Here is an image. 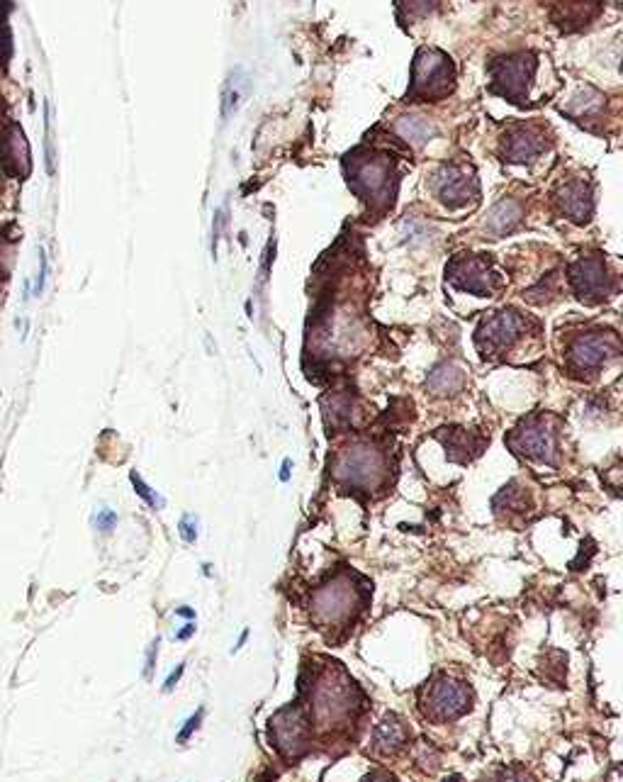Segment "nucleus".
Segmentation results:
<instances>
[{
  "label": "nucleus",
  "instance_id": "obj_15",
  "mask_svg": "<svg viewBox=\"0 0 623 782\" xmlns=\"http://www.w3.org/2000/svg\"><path fill=\"white\" fill-rule=\"evenodd\" d=\"M602 13V0H558L553 8L555 25L563 32H580Z\"/></svg>",
  "mask_w": 623,
  "mask_h": 782
},
{
  "label": "nucleus",
  "instance_id": "obj_16",
  "mask_svg": "<svg viewBox=\"0 0 623 782\" xmlns=\"http://www.w3.org/2000/svg\"><path fill=\"white\" fill-rule=\"evenodd\" d=\"M409 739H412V731H409L407 722H404L402 717H397V714L387 712L385 717L380 719V724L375 726L370 751H373L375 756H395V753H400L402 748L409 744Z\"/></svg>",
  "mask_w": 623,
  "mask_h": 782
},
{
  "label": "nucleus",
  "instance_id": "obj_23",
  "mask_svg": "<svg viewBox=\"0 0 623 782\" xmlns=\"http://www.w3.org/2000/svg\"><path fill=\"white\" fill-rule=\"evenodd\" d=\"M241 98H244V91H241L239 74H234L232 78H229L227 88H224V117L232 113V110H237Z\"/></svg>",
  "mask_w": 623,
  "mask_h": 782
},
{
  "label": "nucleus",
  "instance_id": "obj_9",
  "mask_svg": "<svg viewBox=\"0 0 623 782\" xmlns=\"http://www.w3.org/2000/svg\"><path fill=\"white\" fill-rule=\"evenodd\" d=\"M475 692L473 687L463 680L448 678V675H436L429 685L424 687L422 709L429 722H453L473 709Z\"/></svg>",
  "mask_w": 623,
  "mask_h": 782
},
{
  "label": "nucleus",
  "instance_id": "obj_29",
  "mask_svg": "<svg viewBox=\"0 0 623 782\" xmlns=\"http://www.w3.org/2000/svg\"><path fill=\"white\" fill-rule=\"evenodd\" d=\"M363 782H397V780L392 778L387 770H373V773H368L366 778H363Z\"/></svg>",
  "mask_w": 623,
  "mask_h": 782
},
{
  "label": "nucleus",
  "instance_id": "obj_8",
  "mask_svg": "<svg viewBox=\"0 0 623 782\" xmlns=\"http://www.w3.org/2000/svg\"><path fill=\"white\" fill-rule=\"evenodd\" d=\"M572 293L585 305H604L621 290V278L609 268L604 254H589L570 266Z\"/></svg>",
  "mask_w": 623,
  "mask_h": 782
},
{
  "label": "nucleus",
  "instance_id": "obj_21",
  "mask_svg": "<svg viewBox=\"0 0 623 782\" xmlns=\"http://www.w3.org/2000/svg\"><path fill=\"white\" fill-rule=\"evenodd\" d=\"M441 5V0H397V18L402 25H412V22L429 18L431 13H436Z\"/></svg>",
  "mask_w": 623,
  "mask_h": 782
},
{
  "label": "nucleus",
  "instance_id": "obj_27",
  "mask_svg": "<svg viewBox=\"0 0 623 782\" xmlns=\"http://www.w3.org/2000/svg\"><path fill=\"white\" fill-rule=\"evenodd\" d=\"M200 719H202V709H200L198 714H195V717H190V719H188V726H185V729L181 731V734H178V744H183V741H188V736L193 734V731L200 726Z\"/></svg>",
  "mask_w": 623,
  "mask_h": 782
},
{
  "label": "nucleus",
  "instance_id": "obj_30",
  "mask_svg": "<svg viewBox=\"0 0 623 782\" xmlns=\"http://www.w3.org/2000/svg\"><path fill=\"white\" fill-rule=\"evenodd\" d=\"M181 534H183L185 541H195V527H193V519H190V517H183Z\"/></svg>",
  "mask_w": 623,
  "mask_h": 782
},
{
  "label": "nucleus",
  "instance_id": "obj_10",
  "mask_svg": "<svg viewBox=\"0 0 623 782\" xmlns=\"http://www.w3.org/2000/svg\"><path fill=\"white\" fill-rule=\"evenodd\" d=\"M536 66L538 61L531 52H516L495 59L490 66L492 93L509 100V103L526 108V105H529L533 76H536Z\"/></svg>",
  "mask_w": 623,
  "mask_h": 782
},
{
  "label": "nucleus",
  "instance_id": "obj_7",
  "mask_svg": "<svg viewBox=\"0 0 623 782\" xmlns=\"http://www.w3.org/2000/svg\"><path fill=\"white\" fill-rule=\"evenodd\" d=\"M516 456L531 463H546L555 466L560 451V422L553 415H533L516 424V429L507 437Z\"/></svg>",
  "mask_w": 623,
  "mask_h": 782
},
{
  "label": "nucleus",
  "instance_id": "obj_19",
  "mask_svg": "<svg viewBox=\"0 0 623 782\" xmlns=\"http://www.w3.org/2000/svg\"><path fill=\"white\" fill-rule=\"evenodd\" d=\"M524 217V208H521L519 200L507 198L502 203L492 208L490 215H487V232L495 234V237H502V234H509Z\"/></svg>",
  "mask_w": 623,
  "mask_h": 782
},
{
  "label": "nucleus",
  "instance_id": "obj_3",
  "mask_svg": "<svg viewBox=\"0 0 623 782\" xmlns=\"http://www.w3.org/2000/svg\"><path fill=\"white\" fill-rule=\"evenodd\" d=\"M541 327L526 312L516 307L487 312L475 332V346L485 359H509L514 351H524L526 344L536 342Z\"/></svg>",
  "mask_w": 623,
  "mask_h": 782
},
{
  "label": "nucleus",
  "instance_id": "obj_24",
  "mask_svg": "<svg viewBox=\"0 0 623 782\" xmlns=\"http://www.w3.org/2000/svg\"><path fill=\"white\" fill-rule=\"evenodd\" d=\"M602 478H604L606 488H609L611 493L623 497V461L616 463V466L609 468V471H604Z\"/></svg>",
  "mask_w": 623,
  "mask_h": 782
},
{
  "label": "nucleus",
  "instance_id": "obj_5",
  "mask_svg": "<svg viewBox=\"0 0 623 782\" xmlns=\"http://www.w3.org/2000/svg\"><path fill=\"white\" fill-rule=\"evenodd\" d=\"M623 354V342L619 332L609 327H594L577 332L565 346V363L572 376L582 381H592L614 356Z\"/></svg>",
  "mask_w": 623,
  "mask_h": 782
},
{
  "label": "nucleus",
  "instance_id": "obj_18",
  "mask_svg": "<svg viewBox=\"0 0 623 782\" xmlns=\"http://www.w3.org/2000/svg\"><path fill=\"white\" fill-rule=\"evenodd\" d=\"M465 383V371L453 361H443L434 368V373L429 376V383L426 388L431 390L434 395H441V398H451L456 395Z\"/></svg>",
  "mask_w": 623,
  "mask_h": 782
},
{
  "label": "nucleus",
  "instance_id": "obj_22",
  "mask_svg": "<svg viewBox=\"0 0 623 782\" xmlns=\"http://www.w3.org/2000/svg\"><path fill=\"white\" fill-rule=\"evenodd\" d=\"M482 782H536V778L526 768H499L492 775H487Z\"/></svg>",
  "mask_w": 623,
  "mask_h": 782
},
{
  "label": "nucleus",
  "instance_id": "obj_28",
  "mask_svg": "<svg viewBox=\"0 0 623 782\" xmlns=\"http://www.w3.org/2000/svg\"><path fill=\"white\" fill-rule=\"evenodd\" d=\"M39 264H42V268H39V278H37V286H35L37 295L44 290V276H47V256H44L42 249H39Z\"/></svg>",
  "mask_w": 623,
  "mask_h": 782
},
{
  "label": "nucleus",
  "instance_id": "obj_2",
  "mask_svg": "<svg viewBox=\"0 0 623 782\" xmlns=\"http://www.w3.org/2000/svg\"><path fill=\"white\" fill-rule=\"evenodd\" d=\"M331 476L349 493H378L392 476V458L378 441L353 439L334 454Z\"/></svg>",
  "mask_w": 623,
  "mask_h": 782
},
{
  "label": "nucleus",
  "instance_id": "obj_1",
  "mask_svg": "<svg viewBox=\"0 0 623 782\" xmlns=\"http://www.w3.org/2000/svg\"><path fill=\"white\" fill-rule=\"evenodd\" d=\"M344 173L351 191L366 203L368 210L383 215L392 208L400 188L395 156L373 147H361L344 159Z\"/></svg>",
  "mask_w": 623,
  "mask_h": 782
},
{
  "label": "nucleus",
  "instance_id": "obj_25",
  "mask_svg": "<svg viewBox=\"0 0 623 782\" xmlns=\"http://www.w3.org/2000/svg\"><path fill=\"white\" fill-rule=\"evenodd\" d=\"M129 480H132V485H134V490H137V493H139V495H142V497H144V500H147V502H149V505H151V507H164V500H161V497H159V495H156V493H151V488H149V485H147V483H144V480H142V478H139V476H137V473H132V476H129Z\"/></svg>",
  "mask_w": 623,
  "mask_h": 782
},
{
  "label": "nucleus",
  "instance_id": "obj_26",
  "mask_svg": "<svg viewBox=\"0 0 623 782\" xmlns=\"http://www.w3.org/2000/svg\"><path fill=\"white\" fill-rule=\"evenodd\" d=\"M115 522H117L115 512H110V510L98 512V529H100V532H110L112 524H115Z\"/></svg>",
  "mask_w": 623,
  "mask_h": 782
},
{
  "label": "nucleus",
  "instance_id": "obj_31",
  "mask_svg": "<svg viewBox=\"0 0 623 782\" xmlns=\"http://www.w3.org/2000/svg\"><path fill=\"white\" fill-rule=\"evenodd\" d=\"M156 651H159V639L151 644V651H149V658H147V678H151V670H154V656Z\"/></svg>",
  "mask_w": 623,
  "mask_h": 782
},
{
  "label": "nucleus",
  "instance_id": "obj_4",
  "mask_svg": "<svg viewBox=\"0 0 623 782\" xmlns=\"http://www.w3.org/2000/svg\"><path fill=\"white\" fill-rule=\"evenodd\" d=\"M363 605H366V597L361 595V578L353 571H341L312 592V622L319 629H349L361 614Z\"/></svg>",
  "mask_w": 623,
  "mask_h": 782
},
{
  "label": "nucleus",
  "instance_id": "obj_17",
  "mask_svg": "<svg viewBox=\"0 0 623 782\" xmlns=\"http://www.w3.org/2000/svg\"><path fill=\"white\" fill-rule=\"evenodd\" d=\"M439 439L448 449V458H451V461H460V463H468L473 456H480L482 449H485V444H487V439L477 441L473 434L463 432V429H458V427L441 429Z\"/></svg>",
  "mask_w": 623,
  "mask_h": 782
},
{
  "label": "nucleus",
  "instance_id": "obj_11",
  "mask_svg": "<svg viewBox=\"0 0 623 782\" xmlns=\"http://www.w3.org/2000/svg\"><path fill=\"white\" fill-rule=\"evenodd\" d=\"M446 278L448 283H453V288L463 290V293L482 295V298H490L495 290H499V273L487 254L456 256L448 264Z\"/></svg>",
  "mask_w": 623,
  "mask_h": 782
},
{
  "label": "nucleus",
  "instance_id": "obj_20",
  "mask_svg": "<svg viewBox=\"0 0 623 782\" xmlns=\"http://www.w3.org/2000/svg\"><path fill=\"white\" fill-rule=\"evenodd\" d=\"M395 130L404 139V142L412 144L414 149L426 147V142H429L431 134H434V127H431L429 122L422 120V117H414V115L397 117Z\"/></svg>",
  "mask_w": 623,
  "mask_h": 782
},
{
  "label": "nucleus",
  "instance_id": "obj_12",
  "mask_svg": "<svg viewBox=\"0 0 623 782\" xmlns=\"http://www.w3.org/2000/svg\"><path fill=\"white\" fill-rule=\"evenodd\" d=\"M553 147V134L541 122H516L509 125L499 142V154L512 164H529L536 156Z\"/></svg>",
  "mask_w": 623,
  "mask_h": 782
},
{
  "label": "nucleus",
  "instance_id": "obj_14",
  "mask_svg": "<svg viewBox=\"0 0 623 782\" xmlns=\"http://www.w3.org/2000/svg\"><path fill=\"white\" fill-rule=\"evenodd\" d=\"M553 203L555 210L563 212L568 220L577 222V225H587L594 212L592 183L582 181V178H570V181L560 183L553 193Z\"/></svg>",
  "mask_w": 623,
  "mask_h": 782
},
{
  "label": "nucleus",
  "instance_id": "obj_6",
  "mask_svg": "<svg viewBox=\"0 0 623 782\" xmlns=\"http://www.w3.org/2000/svg\"><path fill=\"white\" fill-rule=\"evenodd\" d=\"M456 88V66L441 49H419L412 64V83H409L407 100L414 103H436L451 96Z\"/></svg>",
  "mask_w": 623,
  "mask_h": 782
},
{
  "label": "nucleus",
  "instance_id": "obj_32",
  "mask_svg": "<svg viewBox=\"0 0 623 782\" xmlns=\"http://www.w3.org/2000/svg\"><path fill=\"white\" fill-rule=\"evenodd\" d=\"M181 673H183V666H181V668H178V670H176V673H171V678H168V680H166V692H168V690H173V685H176V683H178V678H181Z\"/></svg>",
  "mask_w": 623,
  "mask_h": 782
},
{
  "label": "nucleus",
  "instance_id": "obj_13",
  "mask_svg": "<svg viewBox=\"0 0 623 782\" xmlns=\"http://www.w3.org/2000/svg\"><path fill=\"white\" fill-rule=\"evenodd\" d=\"M431 191L446 208L463 210L473 205L480 195V183H477L475 171L463 164H443L431 178Z\"/></svg>",
  "mask_w": 623,
  "mask_h": 782
}]
</instances>
